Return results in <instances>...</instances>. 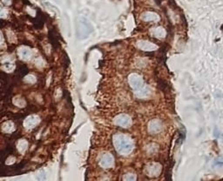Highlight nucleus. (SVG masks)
<instances>
[{"mask_svg":"<svg viewBox=\"0 0 223 181\" xmlns=\"http://www.w3.org/2000/svg\"><path fill=\"white\" fill-rule=\"evenodd\" d=\"M113 144L117 151L123 155L130 153L133 149V143L132 139L126 135H115L113 138Z\"/></svg>","mask_w":223,"mask_h":181,"instance_id":"nucleus-1","label":"nucleus"},{"mask_svg":"<svg viewBox=\"0 0 223 181\" xmlns=\"http://www.w3.org/2000/svg\"><path fill=\"white\" fill-rule=\"evenodd\" d=\"M92 26L85 18H80L78 23L77 33L79 38H86L92 32Z\"/></svg>","mask_w":223,"mask_h":181,"instance_id":"nucleus-2","label":"nucleus"},{"mask_svg":"<svg viewBox=\"0 0 223 181\" xmlns=\"http://www.w3.org/2000/svg\"><path fill=\"white\" fill-rule=\"evenodd\" d=\"M128 81H129L131 87L134 90H138L142 86H144V82H143L142 78L136 73L131 74L128 78Z\"/></svg>","mask_w":223,"mask_h":181,"instance_id":"nucleus-3","label":"nucleus"},{"mask_svg":"<svg viewBox=\"0 0 223 181\" xmlns=\"http://www.w3.org/2000/svg\"><path fill=\"white\" fill-rule=\"evenodd\" d=\"M115 123L121 127H129L131 125V119L125 114H121L115 119Z\"/></svg>","mask_w":223,"mask_h":181,"instance_id":"nucleus-4","label":"nucleus"},{"mask_svg":"<svg viewBox=\"0 0 223 181\" xmlns=\"http://www.w3.org/2000/svg\"><path fill=\"white\" fill-rule=\"evenodd\" d=\"M99 164L104 168H110L113 165V158L108 153L104 154L99 160Z\"/></svg>","mask_w":223,"mask_h":181,"instance_id":"nucleus-5","label":"nucleus"},{"mask_svg":"<svg viewBox=\"0 0 223 181\" xmlns=\"http://www.w3.org/2000/svg\"><path fill=\"white\" fill-rule=\"evenodd\" d=\"M137 45L140 50L142 51H154L158 48L156 44H152V43L148 42V41H144V40H141L137 43Z\"/></svg>","mask_w":223,"mask_h":181,"instance_id":"nucleus-6","label":"nucleus"},{"mask_svg":"<svg viewBox=\"0 0 223 181\" xmlns=\"http://www.w3.org/2000/svg\"><path fill=\"white\" fill-rule=\"evenodd\" d=\"M39 118L36 116V115H31L30 117H28L24 122V126L28 129H31V128H33L34 126H36L39 123Z\"/></svg>","mask_w":223,"mask_h":181,"instance_id":"nucleus-7","label":"nucleus"},{"mask_svg":"<svg viewBox=\"0 0 223 181\" xmlns=\"http://www.w3.org/2000/svg\"><path fill=\"white\" fill-rule=\"evenodd\" d=\"M141 18L146 21V22H157L160 18H159V16L157 15L156 13H154V12H145L144 14H142V16H141Z\"/></svg>","mask_w":223,"mask_h":181,"instance_id":"nucleus-8","label":"nucleus"},{"mask_svg":"<svg viewBox=\"0 0 223 181\" xmlns=\"http://www.w3.org/2000/svg\"><path fill=\"white\" fill-rule=\"evenodd\" d=\"M147 172L150 176H158L160 172V166L158 164H152L147 167Z\"/></svg>","mask_w":223,"mask_h":181,"instance_id":"nucleus-9","label":"nucleus"},{"mask_svg":"<svg viewBox=\"0 0 223 181\" xmlns=\"http://www.w3.org/2000/svg\"><path fill=\"white\" fill-rule=\"evenodd\" d=\"M161 130V124L158 120H153L149 124V131L152 133H158Z\"/></svg>","mask_w":223,"mask_h":181,"instance_id":"nucleus-10","label":"nucleus"},{"mask_svg":"<svg viewBox=\"0 0 223 181\" xmlns=\"http://www.w3.org/2000/svg\"><path fill=\"white\" fill-rule=\"evenodd\" d=\"M135 94H136V96L139 97V98H146V97L149 96V94H150V90H149L148 87L142 86L141 88H139L138 90H136Z\"/></svg>","mask_w":223,"mask_h":181,"instance_id":"nucleus-11","label":"nucleus"},{"mask_svg":"<svg viewBox=\"0 0 223 181\" xmlns=\"http://www.w3.org/2000/svg\"><path fill=\"white\" fill-rule=\"evenodd\" d=\"M19 55L23 59H29L31 57V51L28 48L23 47L19 50Z\"/></svg>","mask_w":223,"mask_h":181,"instance_id":"nucleus-12","label":"nucleus"},{"mask_svg":"<svg viewBox=\"0 0 223 181\" xmlns=\"http://www.w3.org/2000/svg\"><path fill=\"white\" fill-rule=\"evenodd\" d=\"M153 35L156 37H164L166 36V30L163 29L162 27H157L155 29L152 30Z\"/></svg>","mask_w":223,"mask_h":181,"instance_id":"nucleus-13","label":"nucleus"},{"mask_svg":"<svg viewBox=\"0 0 223 181\" xmlns=\"http://www.w3.org/2000/svg\"><path fill=\"white\" fill-rule=\"evenodd\" d=\"M3 130L5 132V133H12L13 131H14V129H15V127H14V125L11 123V122H5L4 125H3Z\"/></svg>","mask_w":223,"mask_h":181,"instance_id":"nucleus-14","label":"nucleus"},{"mask_svg":"<svg viewBox=\"0 0 223 181\" xmlns=\"http://www.w3.org/2000/svg\"><path fill=\"white\" fill-rule=\"evenodd\" d=\"M27 146H28V143L26 140H21L19 141L18 144V149L20 152H24L26 149H27Z\"/></svg>","mask_w":223,"mask_h":181,"instance_id":"nucleus-15","label":"nucleus"},{"mask_svg":"<svg viewBox=\"0 0 223 181\" xmlns=\"http://www.w3.org/2000/svg\"><path fill=\"white\" fill-rule=\"evenodd\" d=\"M14 103H15V104H16V105H18V106H24V104H25L24 101V99L19 98H17L15 99Z\"/></svg>","mask_w":223,"mask_h":181,"instance_id":"nucleus-16","label":"nucleus"},{"mask_svg":"<svg viewBox=\"0 0 223 181\" xmlns=\"http://www.w3.org/2000/svg\"><path fill=\"white\" fill-rule=\"evenodd\" d=\"M124 179H126V180H135L136 178H135V176L133 175V174H127L124 178Z\"/></svg>","mask_w":223,"mask_h":181,"instance_id":"nucleus-17","label":"nucleus"},{"mask_svg":"<svg viewBox=\"0 0 223 181\" xmlns=\"http://www.w3.org/2000/svg\"><path fill=\"white\" fill-rule=\"evenodd\" d=\"M26 81L29 82V83H33V82H35V78L32 75H29L26 78Z\"/></svg>","mask_w":223,"mask_h":181,"instance_id":"nucleus-18","label":"nucleus"}]
</instances>
